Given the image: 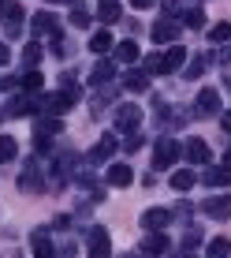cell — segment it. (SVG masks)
Wrapping results in <instances>:
<instances>
[{
  "label": "cell",
  "mask_w": 231,
  "mask_h": 258,
  "mask_svg": "<svg viewBox=\"0 0 231 258\" xmlns=\"http://www.w3.org/2000/svg\"><path fill=\"white\" fill-rule=\"evenodd\" d=\"M38 60H41V45H34V41H30V45L23 49V64H30V68H34Z\"/></svg>",
  "instance_id": "obj_32"
},
{
  "label": "cell",
  "mask_w": 231,
  "mask_h": 258,
  "mask_svg": "<svg viewBox=\"0 0 231 258\" xmlns=\"http://www.w3.org/2000/svg\"><path fill=\"white\" fill-rule=\"evenodd\" d=\"M116 56H120L123 64H135L138 60V45L135 41H120V45H116Z\"/></svg>",
  "instance_id": "obj_26"
},
{
  "label": "cell",
  "mask_w": 231,
  "mask_h": 258,
  "mask_svg": "<svg viewBox=\"0 0 231 258\" xmlns=\"http://www.w3.org/2000/svg\"><path fill=\"white\" fill-rule=\"evenodd\" d=\"M183 64H186V49L183 45H172L164 52V71H179Z\"/></svg>",
  "instance_id": "obj_18"
},
{
  "label": "cell",
  "mask_w": 231,
  "mask_h": 258,
  "mask_svg": "<svg viewBox=\"0 0 231 258\" xmlns=\"http://www.w3.org/2000/svg\"><path fill=\"white\" fill-rule=\"evenodd\" d=\"M198 112L201 116H216L220 112V94L212 90V86H205V90L198 94Z\"/></svg>",
  "instance_id": "obj_10"
},
{
  "label": "cell",
  "mask_w": 231,
  "mask_h": 258,
  "mask_svg": "<svg viewBox=\"0 0 231 258\" xmlns=\"http://www.w3.org/2000/svg\"><path fill=\"white\" fill-rule=\"evenodd\" d=\"M8 116H26V112H38V97H12V105H8Z\"/></svg>",
  "instance_id": "obj_14"
},
{
  "label": "cell",
  "mask_w": 231,
  "mask_h": 258,
  "mask_svg": "<svg viewBox=\"0 0 231 258\" xmlns=\"http://www.w3.org/2000/svg\"><path fill=\"white\" fill-rule=\"evenodd\" d=\"M172 217H179V221H186V217H190V206H186V202H179V206H175V213H172Z\"/></svg>",
  "instance_id": "obj_35"
},
{
  "label": "cell",
  "mask_w": 231,
  "mask_h": 258,
  "mask_svg": "<svg viewBox=\"0 0 231 258\" xmlns=\"http://www.w3.org/2000/svg\"><path fill=\"white\" fill-rule=\"evenodd\" d=\"M0 8H4V0H0Z\"/></svg>",
  "instance_id": "obj_43"
},
{
  "label": "cell",
  "mask_w": 231,
  "mask_h": 258,
  "mask_svg": "<svg viewBox=\"0 0 231 258\" xmlns=\"http://www.w3.org/2000/svg\"><path fill=\"white\" fill-rule=\"evenodd\" d=\"M138 120H142V109H138L135 101H127V105L116 109V131H135Z\"/></svg>",
  "instance_id": "obj_4"
},
{
  "label": "cell",
  "mask_w": 231,
  "mask_h": 258,
  "mask_svg": "<svg viewBox=\"0 0 231 258\" xmlns=\"http://www.w3.org/2000/svg\"><path fill=\"white\" fill-rule=\"evenodd\" d=\"M49 4H52V0H49ZM56 4H71V0H56Z\"/></svg>",
  "instance_id": "obj_42"
},
{
  "label": "cell",
  "mask_w": 231,
  "mask_h": 258,
  "mask_svg": "<svg viewBox=\"0 0 231 258\" xmlns=\"http://www.w3.org/2000/svg\"><path fill=\"white\" fill-rule=\"evenodd\" d=\"M224 86H227V90H231V75H224Z\"/></svg>",
  "instance_id": "obj_41"
},
{
  "label": "cell",
  "mask_w": 231,
  "mask_h": 258,
  "mask_svg": "<svg viewBox=\"0 0 231 258\" xmlns=\"http://www.w3.org/2000/svg\"><path fill=\"white\" fill-rule=\"evenodd\" d=\"M90 49H93V52H108V49H112V34H108V30H97L93 38H90Z\"/></svg>",
  "instance_id": "obj_27"
},
{
  "label": "cell",
  "mask_w": 231,
  "mask_h": 258,
  "mask_svg": "<svg viewBox=\"0 0 231 258\" xmlns=\"http://www.w3.org/2000/svg\"><path fill=\"white\" fill-rule=\"evenodd\" d=\"M161 71H164V56H157V52L146 56V75H161Z\"/></svg>",
  "instance_id": "obj_33"
},
{
  "label": "cell",
  "mask_w": 231,
  "mask_h": 258,
  "mask_svg": "<svg viewBox=\"0 0 231 258\" xmlns=\"http://www.w3.org/2000/svg\"><path fill=\"white\" fill-rule=\"evenodd\" d=\"M183 154L190 157L194 165H209V142H205V139H190V142L183 146Z\"/></svg>",
  "instance_id": "obj_11"
},
{
  "label": "cell",
  "mask_w": 231,
  "mask_h": 258,
  "mask_svg": "<svg viewBox=\"0 0 231 258\" xmlns=\"http://www.w3.org/2000/svg\"><path fill=\"white\" fill-rule=\"evenodd\" d=\"M112 154H116V135L108 131V135H104V139H101V142H97V146L90 150V154H86V161H90V165H97V161H108Z\"/></svg>",
  "instance_id": "obj_8"
},
{
  "label": "cell",
  "mask_w": 231,
  "mask_h": 258,
  "mask_svg": "<svg viewBox=\"0 0 231 258\" xmlns=\"http://www.w3.org/2000/svg\"><path fill=\"white\" fill-rule=\"evenodd\" d=\"M186 26H194V30H198V26H205V12L190 8V12H186Z\"/></svg>",
  "instance_id": "obj_34"
},
{
  "label": "cell",
  "mask_w": 231,
  "mask_h": 258,
  "mask_svg": "<svg viewBox=\"0 0 231 258\" xmlns=\"http://www.w3.org/2000/svg\"><path fill=\"white\" fill-rule=\"evenodd\" d=\"M97 15H101L104 23H116L123 15V4L120 0H97Z\"/></svg>",
  "instance_id": "obj_17"
},
{
  "label": "cell",
  "mask_w": 231,
  "mask_h": 258,
  "mask_svg": "<svg viewBox=\"0 0 231 258\" xmlns=\"http://www.w3.org/2000/svg\"><path fill=\"white\" fill-rule=\"evenodd\" d=\"M179 154H183V146L164 135L161 142H157V150H153V168H172L175 161H179Z\"/></svg>",
  "instance_id": "obj_1"
},
{
  "label": "cell",
  "mask_w": 231,
  "mask_h": 258,
  "mask_svg": "<svg viewBox=\"0 0 231 258\" xmlns=\"http://www.w3.org/2000/svg\"><path fill=\"white\" fill-rule=\"evenodd\" d=\"M30 243H34V258H56V254H52V243H49L45 228H38V232L30 236Z\"/></svg>",
  "instance_id": "obj_15"
},
{
  "label": "cell",
  "mask_w": 231,
  "mask_h": 258,
  "mask_svg": "<svg viewBox=\"0 0 231 258\" xmlns=\"http://www.w3.org/2000/svg\"><path fill=\"white\" fill-rule=\"evenodd\" d=\"M123 86H127V90H135V94H142V90L149 86V79H146V75H138V71H135V75H127V79H123Z\"/></svg>",
  "instance_id": "obj_28"
},
{
  "label": "cell",
  "mask_w": 231,
  "mask_h": 258,
  "mask_svg": "<svg viewBox=\"0 0 231 258\" xmlns=\"http://www.w3.org/2000/svg\"><path fill=\"white\" fill-rule=\"evenodd\" d=\"M142 251H146L149 258L164 254V251H168V236H164V232H153V236H146V243H142Z\"/></svg>",
  "instance_id": "obj_16"
},
{
  "label": "cell",
  "mask_w": 231,
  "mask_h": 258,
  "mask_svg": "<svg viewBox=\"0 0 231 258\" xmlns=\"http://www.w3.org/2000/svg\"><path fill=\"white\" fill-rule=\"evenodd\" d=\"M0 15H4V23H8V34H19V15H23L19 4H4Z\"/></svg>",
  "instance_id": "obj_22"
},
{
  "label": "cell",
  "mask_w": 231,
  "mask_h": 258,
  "mask_svg": "<svg viewBox=\"0 0 231 258\" xmlns=\"http://www.w3.org/2000/svg\"><path fill=\"white\" fill-rule=\"evenodd\" d=\"M205 258H231V243H227L224 236L209 239V247H205Z\"/></svg>",
  "instance_id": "obj_23"
},
{
  "label": "cell",
  "mask_w": 231,
  "mask_h": 258,
  "mask_svg": "<svg viewBox=\"0 0 231 258\" xmlns=\"http://www.w3.org/2000/svg\"><path fill=\"white\" fill-rule=\"evenodd\" d=\"M19 187L26 195H41L45 191V183H41V172H38V165H26V172L19 176Z\"/></svg>",
  "instance_id": "obj_9"
},
{
  "label": "cell",
  "mask_w": 231,
  "mask_h": 258,
  "mask_svg": "<svg viewBox=\"0 0 231 258\" xmlns=\"http://www.w3.org/2000/svg\"><path fill=\"white\" fill-rule=\"evenodd\" d=\"M164 12L168 15H179V0H164Z\"/></svg>",
  "instance_id": "obj_36"
},
{
  "label": "cell",
  "mask_w": 231,
  "mask_h": 258,
  "mask_svg": "<svg viewBox=\"0 0 231 258\" xmlns=\"http://www.w3.org/2000/svg\"><path fill=\"white\" fill-rule=\"evenodd\" d=\"M209 41H231V23H216L209 30Z\"/></svg>",
  "instance_id": "obj_29"
},
{
  "label": "cell",
  "mask_w": 231,
  "mask_h": 258,
  "mask_svg": "<svg viewBox=\"0 0 231 258\" xmlns=\"http://www.w3.org/2000/svg\"><path fill=\"white\" fill-rule=\"evenodd\" d=\"M19 83H23V90H41V86H45V75H41V71H23V79H19Z\"/></svg>",
  "instance_id": "obj_25"
},
{
  "label": "cell",
  "mask_w": 231,
  "mask_h": 258,
  "mask_svg": "<svg viewBox=\"0 0 231 258\" xmlns=\"http://www.w3.org/2000/svg\"><path fill=\"white\" fill-rule=\"evenodd\" d=\"M224 168H231V150H227V154H224Z\"/></svg>",
  "instance_id": "obj_40"
},
{
  "label": "cell",
  "mask_w": 231,
  "mask_h": 258,
  "mask_svg": "<svg viewBox=\"0 0 231 258\" xmlns=\"http://www.w3.org/2000/svg\"><path fill=\"white\" fill-rule=\"evenodd\" d=\"M168 221H172V210H161V206L142 213V228H149V232H164Z\"/></svg>",
  "instance_id": "obj_7"
},
{
  "label": "cell",
  "mask_w": 231,
  "mask_h": 258,
  "mask_svg": "<svg viewBox=\"0 0 231 258\" xmlns=\"http://www.w3.org/2000/svg\"><path fill=\"white\" fill-rule=\"evenodd\" d=\"M131 180H135V172H131L127 165H112L108 168V183H112V187H127Z\"/></svg>",
  "instance_id": "obj_19"
},
{
  "label": "cell",
  "mask_w": 231,
  "mask_h": 258,
  "mask_svg": "<svg viewBox=\"0 0 231 258\" xmlns=\"http://www.w3.org/2000/svg\"><path fill=\"white\" fill-rule=\"evenodd\" d=\"M75 101H78V90H67V94H45V97H38V109H41V112H67Z\"/></svg>",
  "instance_id": "obj_3"
},
{
  "label": "cell",
  "mask_w": 231,
  "mask_h": 258,
  "mask_svg": "<svg viewBox=\"0 0 231 258\" xmlns=\"http://www.w3.org/2000/svg\"><path fill=\"white\" fill-rule=\"evenodd\" d=\"M220 123H224V131H231V112H224V116H220Z\"/></svg>",
  "instance_id": "obj_39"
},
{
  "label": "cell",
  "mask_w": 231,
  "mask_h": 258,
  "mask_svg": "<svg viewBox=\"0 0 231 258\" xmlns=\"http://www.w3.org/2000/svg\"><path fill=\"white\" fill-rule=\"evenodd\" d=\"M30 30L34 34H49V41H52V52H60V23H56V15L52 12H38L34 15V23H30Z\"/></svg>",
  "instance_id": "obj_2"
},
{
  "label": "cell",
  "mask_w": 231,
  "mask_h": 258,
  "mask_svg": "<svg viewBox=\"0 0 231 258\" xmlns=\"http://www.w3.org/2000/svg\"><path fill=\"white\" fill-rule=\"evenodd\" d=\"M205 64H209V60H205V56H190V68H186V71H183V75H186V79H198V75H201V71H205Z\"/></svg>",
  "instance_id": "obj_30"
},
{
  "label": "cell",
  "mask_w": 231,
  "mask_h": 258,
  "mask_svg": "<svg viewBox=\"0 0 231 258\" xmlns=\"http://www.w3.org/2000/svg\"><path fill=\"white\" fill-rule=\"evenodd\" d=\"M194 180H198V176H194L190 168H175V172H172V191H190Z\"/></svg>",
  "instance_id": "obj_20"
},
{
  "label": "cell",
  "mask_w": 231,
  "mask_h": 258,
  "mask_svg": "<svg viewBox=\"0 0 231 258\" xmlns=\"http://www.w3.org/2000/svg\"><path fill=\"white\" fill-rule=\"evenodd\" d=\"M8 60H12V52H8V45L0 41V64H8Z\"/></svg>",
  "instance_id": "obj_38"
},
{
  "label": "cell",
  "mask_w": 231,
  "mask_h": 258,
  "mask_svg": "<svg viewBox=\"0 0 231 258\" xmlns=\"http://www.w3.org/2000/svg\"><path fill=\"white\" fill-rule=\"evenodd\" d=\"M201 180H205V187H227V183H231V168H216V165H205Z\"/></svg>",
  "instance_id": "obj_12"
},
{
  "label": "cell",
  "mask_w": 231,
  "mask_h": 258,
  "mask_svg": "<svg viewBox=\"0 0 231 258\" xmlns=\"http://www.w3.org/2000/svg\"><path fill=\"white\" fill-rule=\"evenodd\" d=\"M205 217H212V221H227L231 217V195H216V199H205Z\"/></svg>",
  "instance_id": "obj_6"
},
{
  "label": "cell",
  "mask_w": 231,
  "mask_h": 258,
  "mask_svg": "<svg viewBox=\"0 0 231 258\" xmlns=\"http://www.w3.org/2000/svg\"><path fill=\"white\" fill-rule=\"evenodd\" d=\"M131 4H135V8H138V12H146V8H153V4H157V0H131Z\"/></svg>",
  "instance_id": "obj_37"
},
{
  "label": "cell",
  "mask_w": 231,
  "mask_h": 258,
  "mask_svg": "<svg viewBox=\"0 0 231 258\" xmlns=\"http://www.w3.org/2000/svg\"><path fill=\"white\" fill-rule=\"evenodd\" d=\"M90 19H93V12H86L82 4H78L75 12H71V23H75V26H90Z\"/></svg>",
  "instance_id": "obj_31"
},
{
  "label": "cell",
  "mask_w": 231,
  "mask_h": 258,
  "mask_svg": "<svg viewBox=\"0 0 231 258\" xmlns=\"http://www.w3.org/2000/svg\"><path fill=\"white\" fill-rule=\"evenodd\" d=\"M90 258H112L108 228H101V225H93V228H90Z\"/></svg>",
  "instance_id": "obj_5"
},
{
  "label": "cell",
  "mask_w": 231,
  "mask_h": 258,
  "mask_svg": "<svg viewBox=\"0 0 231 258\" xmlns=\"http://www.w3.org/2000/svg\"><path fill=\"white\" fill-rule=\"evenodd\" d=\"M15 154H19V142L12 135H0V161H15Z\"/></svg>",
  "instance_id": "obj_24"
},
{
  "label": "cell",
  "mask_w": 231,
  "mask_h": 258,
  "mask_svg": "<svg viewBox=\"0 0 231 258\" xmlns=\"http://www.w3.org/2000/svg\"><path fill=\"white\" fill-rule=\"evenodd\" d=\"M108 79H112V64H108V60H97L86 83H90V86H101V83H108Z\"/></svg>",
  "instance_id": "obj_21"
},
{
  "label": "cell",
  "mask_w": 231,
  "mask_h": 258,
  "mask_svg": "<svg viewBox=\"0 0 231 258\" xmlns=\"http://www.w3.org/2000/svg\"><path fill=\"white\" fill-rule=\"evenodd\" d=\"M153 41H179V23H175V19L153 23Z\"/></svg>",
  "instance_id": "obj_13"
}]
</instances>
